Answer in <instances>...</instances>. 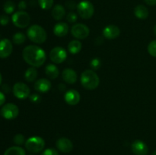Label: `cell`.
I'll return each instance as SVG.
<instances>
[{
  "label": "cell",
  "instance_id": "30bf717a",
  "mask_svg": "<svg viewBox=\"0 0 156 155\" xmlns=\"http://www.w3.org/2000/svg\"><path fill=\"white\" fill-rule=\"evenodd\" d=\"M71 33L74 37L79 40H83L88 37L90 30L88 26L83 24H75L71 28Z\"/></svg>",
  "mask_w": 156,
  "mask_h": 155
},
{
  "label": "cell",
  "instance_id": "4316f807",
  "mask_svg": "<svg viewBox=\"0 0 156 155\" xmlns=\"http://www.w3.org/2000/svg\"><path fill=\"white\" fill-rule=\"evenodd\" d=\"M54 0H38L40 7L44 10H49L53 5Z\"/></svg>",
  "mask_w": 156,
  "mask_h": 155
},
{
  "label": "cell",
  "instance_id": "ffe728a7",
  "mask_svg": "<svg viewBox=\"0 0 156 155\" xmlns=\"http://www.w3.org/2000/svg\"><path fill=\"white\" fill-rule=\"evenodd\" d=\"M134 15L139 19L144 20L149 17V12L147 8L143 5H139L134 9Z\"/></svg>",
  "mask_w": 156,
  "mask_h": 155
},
{
  "label": "cell",
  "instance_id": "277c9868",
  "mask_svg": "<svg viewBox=\"0 0 156 155\" xmlns=\"http://www.w3.org/2000/svg\"><path fill=\"white\" fill-rule=\"evenodd\" d=\"M45 146V141L39 136H33L25 141V147L29 152L33 153L42 151Z\"/></svg>",
  "mask_w": 156,
  "mask_h": 155
},
{
  "label": "cell",
  "instance_id": "e0dca14e",
  "mask_svg": "<svg viewBox=\"0 0 156 155\" xmlns=\"http://www.w3.org/2000/svg\"><path fill=\"white\" fill-rule=\"evenodd\" d=\"M51 88V82L47 78H40L34 84V89L40 93L48 92Z\"/></svg>",
  "mask_w": 156,
  "mask_h": 155
},
{
  "label": "cell",
  "instance_id": "4dcf8cb0",
  "mask_svg": "<svg viewBox=\"0 0 156 155\" xmlns=\"http://www.w3.org/2000/svg\"><path fill=\"white\" fill-rule=\"evenodd\" d=\"M41 155H59V153L54 148H47L44 150Z\"/></svg>",
  "mask_w": 156,
  "mask_h": 155
},
{
  "label": "cell",
  "instance_id": "e575fe53",
  "mask_svg": "<svg viewBox=\"0 0 156 155\" xmlns=\"http://www.w3.org/2000/svg\"><path fill=\"white\" fill-rule=\"evenodd\" d=\"M66 6L69 9H70V10H73V9H75L76 8H77V5H76V2L73 1L66 2Z\"/></svg>",
  "mask_w": 156,
  "mask_h": 155
},
{
  "label": "cell",
  "instance_id": "44dd1931",
  "mask_svg": "<svg viewBox=\"0 0 156 155\" xmlns=\"http://www.w3.org/2000/svg\"><path fill=\"white\" fill-rule=\"evenodd\" d=\"M46 75L50 79L57 78L59 74V71L54 64H49L45 68Z\"/></svg>",
  "mask_w": 156,
  "mask_h": 155
},
{
  "label": "cell",
  "instance_id": "7c38bea8",
  "mask_svg": "<svg viewBox=\"0 0 156 155\" xmlns=\"http://www.w3.org/2000/svg\"><path fill=\"white\" fill-rule=\"evenodd\" d=\"M131 149L136 155H147L149 147L147 144L141 140H136L131 144Z\"/></svg>",
  "mask_w": 156,
  "mask_h": 155
},
{
  "label": "cell",
  "instance_id": "ac0fdd59",
  "mask_svg": "<svg viewBox=\"0 0 156 155\" xmlns=\"http://www.w3.org/2000/svg\"><path fill=\"white\" fill-rule=\"evenodd\" d=\"M69 25L65 22H59L53 27V33L58 37L65 36L68 33Z\"/></svg>",
  "mask_w": 156,
  "mask_h": 155
},
{
  "label": "cell",
  "instance_id": "ba28073f",
  "mask_svg": "<svg viewBox=\"0 0 156 155\" xmlns=\"http://www.w3.org/2000/svg\"><path fill=\"white\" fill-rule=\"evenodd\" d=\"M67 58V53L64 48L61 46H56L51 50L50 53V59L53 63H62Z\"/></svg>",
  "mask_w": 156,
  "mask_h": 155
},
{
  "label": "cell",
  "instance_id": "83f0119b",
  "mask_svg": "<svg viewBox=\"0 0 156 155\" xmlns=\"http://www.w3.org/2000/svg\"><path fill=\"white\" fill-rule=\"evenodd\" d=\"M13 141L15 144H17V146L22 145V144H25V138L21 134H17L14 137Z\"/></svg>",
  "mask_w": 156,
  "mask_h": 155
},
{
  "label": "cell",
  "instance_id": "f1b7e54d",
  "mask_svg": "<svg viewBox=\"0 0 156 155\" xmlns=\"http://www.w3.org/2000/svg\"><path fill=\"white\" fill-rule=\"evenodd\" d=\"M148 52L150 56L156 57V40L149 43V46H148Z\"/></svg>",
  "mask_w": 156,
  "mask_h": 155
},
{
  "label": "cell",
  "instance_id": "603a6c76",
  "mask_svg": "<svg viewBox=\"0 0 156 155\" xmlns=\"http://www.w3.org/2000/svg\"><path fill=\"white\" fill-rule=\"evenodd\" d=\"M37 77V71L34 67H30L27 68L24 73V78L28 82L34 81Z\"/></svg>",
  "mask_w": 156,
  "mask_h": 155
},
{
  "label": "cell",
  "instance_id": "ab89813d",
  "mask_svg": "<svg viewBox=\"0 0 156 155\" xmlns=\"http://www.w3.org/2000/svg\"><path fill=\"white\" fill-rule=\"evenodd\" d=\"M2 81V76L1 73H0V84H1Z\"/></svg>",
  "mask_w": 156,
  "mask_h": 155
},
{
  "label": "cell",
  "instance_id": "f35d334b",
  "mask_svg": "<svg viewBox=\"0 0 156 155\" xmlns=\"http://www.w3.org/2000/svg\"><path fill=\"white\" fill-rule=\"evenodd\" d=\"M153 32H154V33H155V35L156 36V24H155V27H154V28H153Z\"/></svg>",
  "mask_w": 156,
  "mask_h": 155
},
{
  "label": "cell",
  "instance_id": "52a82bcc",
  "mask_svg": "<svg viewBox=\"0 0 156 155\" xmlns=\"http://www.w3.org/2000/svg\"><path fill=\"white\" fill-rule=\"evenodd\" d=\"M0 114L4 119L8 120H12L17 118L19 114V109L18 106L14 103H6L2 107Z\"/></svg>",
  "mask_w": 156,
  "mask_h": 155
},
{
  "label": "cell",
  "instance_id": "836d02e7",
  "mask_svg": "<svg viewBox=\"0 0 156 155\" xmlns=\"http://www.w3.org/2000/svg\"><path fill=\"white\" fill-rule=\"evenodd\" d=\"M30 100L32 103H40L41 100V97L39 94H34L30 96Z\"/></svg>",
  "mask_w": 156,
  "mask_h": 155
},
{
  "label": "cell",
  "instance_id": "484cf974",
  "mask_svg": "<svg viewBox=\"0 0 156 155\" xmlns=\"http://www.w3.org/2000/svg\"><path fill=\"white\" fill-rule=\"evenodd\" d=\"M15 9V4L11 0H8L5 2L3 5V10L6 14H12L13 13Z\"/></svg>",
  "mask_w": 156,
  "mask_h": 155
},
{
  "label": "cell",
  "instance_id": "1f68e13d",
  "mask_svg": "<svg viewBox=\"0 0 156 155\" xmlns=\"http://www.w3.org/2000/svg\"><path fill=\"white\" fill-rule=\"evenodd\" d=\"M9 23V18L6 15H0V24L2 26L7 25Z\"/></svg>",
  "mask_w": 156,
  "mask_h": 155
},
{
  "label": "cell",
  "instance_id": "cb8c5ba5",
  "mask_svg": "<svg viewBox=\"0 0 156 155\" xmlns=\"http://www.w3.org/2000/svg\"><path fill=\"white\" fill-rule=\"evenodd\" d=\"M4 155H26L25 150L20 146L10 147L5 151Z\"/></svg>",
  "mask_w": 156,
  "mask_h": 155
},
{
  "label": "cell",
  "instance_id": "d590c367",
  "mask_svg": "<svg viewBox=\"0 0 156 155\" xmlns=\"http://www.w3.org/2000/svg\"><path fill=\"white\" fill-rule=\"evenodd\" d=\"M18 9L20 11H24L27 8V3L24 1H21L18 3Z\"/></svg>",
  "mask_w": 156,
  "mask_h": 155
},
{
  "label": "cell",
  "instance_id": "8992f818",
  "mask_svg": "<svg viewBox=\"0 0 156 155\" xmlns=\"http://www.w3.org/2000/svg\"><path fill=\"white\" fill-rule=\"evenodd\" d=\"M77 11L79 15L83 19H89L94 13V8L92 3L88 0L80 2L77 5Z\"/></svg>",
  "mask_w": 156,
  "mask_h": 155
},
{
  "label": "cell",
  "instance_id": "6da1fadb",
  "mask_svg": "<svg viewBox=\"0 0 156 155\" xmlns=\"http://www.w3.org/2000/svg\"><path fill=\"white\" fill-rule=\"evenodd\" d=\"M22 56L28 65L34 68H38L44 65L47 59L45 51L36 45L27 46L23 50Z\"/></svg>",
  "mask_w": 156,
  "mask_h": 155
},
{
  "label": "cell",
  "instance_id": "3957f363",
  "mask_svg": "<svg viewBox=\"0 0 156 155\" xmlns=\"http://www.w3.org/2000/svg\"><path fill=\"white\" fill-rule=\"evenodd\" d=\"M27 37L35 43H44L47 38V34L44 27L37 24L31 25L27 30Z\"/></svg>",
  "mask_w": 156,
  "mask_h": 155
},
{
  "label": "cell",
  "instance_id": "9c48e42d",
  "mask_svg": "<svg viewBox=\"0 0 156 155\" xmlns=\"http://www.w3.org/2000/svg\"><path fill=\"white\" fill-rule=\"evenodd\" d=\"M12 91L15 97L18 99H26L30 96V88L26 84H24L23 82H18L15 84L12 88Z\"/></svg>",
  "mask_w": 156,
  "mask_h": 155
},
{
  "label": "cell",
  "instance_id": "2e32d148",
  "mask_svg": "<svg viewBox=\"0 0 156 155\" xmlns=\"http://www.w3.org/2000/svg\"><path fill=\"white\" fill-rule=\"evenodd\" d=\"M62 78L64 81L69 84H73L77 81V73L72 68H66L62 72Z\"/></svg>",
  "mask_w": 156,
  "mask_h": 155
},
{
  "label": "cell",
  "instance_id": "8fae6325",
  "mask_svg": "<svg viewBox=\"0 0 156 155\" xmlns=\"http://www.w3.org/2000/svg\"><path fill=\"white\" fill-rule=\"evenodd\" d=\"M13 46L11 40L7 38L0 40V58L1 59H6L9 57L12 53Z\"/></svg>",
  "mask_w": 156,
  "mask_h": 155
},
{
  "label": "cell",
  "instance_id": "4fadbf2b",
  "mask_svg": "<svg viewBox=\"0 0 156 155\" xmlns=\"http://www.w3.org/2000/svg\"><path fill=\"white\" fill-rule=\"evenodd\" d=\"M56 147L59 151L62 153H69L73 149V144L69 138H60L57 140L56 143Z\"/></svg>",
  "mask_w": 156,
  "mask_h": 155
},
{
  "label": "cell",
  "instance_id": "7a4b0ae2",
  "mask_svg": "<svg viewBox=\"0 0 156 155\" xmlns=\"http://www.w3.org/2000/svg\"><path fill=\"white\" fill-rule=\"evenodd\" d=\"M80 81L83 88L89 91L96 89L100 84L98 75L95 71L91 69L84 71L81 74Z\"/></svg>",
  "mask_w": 156,
  "mask_h": 155
},
{
  "label": "cell",
  "instance_id": "60d3db41",
  "mask_svg": "<svg viewBox=\"0 0 156 155\" xmlns=\"http://www.w3.org/2000/svg\"><path fill=\"white\" fill-rule=\"evenodd\" d=\"M152 155H156V150H155V151H154L153 153H152Z\"/></svg>",
  "mask_w": 156,
  "mask_h": 155
},
{
  "label": "cell",
  "instance_id": "d6a6232c",
  "mask_svg": "<svg viewBox=\"0 0 156 155\" xmlns=\"http://www.w3.org/2000/svg\"><path fill=\"white\" fill-rule=\"evenodd\" d=\"M91 65L94 69H98L101 66V61L99 59H93L91 61Z\"/></svg>",
  "mask_w": 156,
  "mask_h": 155
},
{
  "label": "cell",
  "instance_id": "d6986e66",
  "mask_svg": "<svg viewBox=\"0 0 156 155\" xmlns=\"http://www.w3.org/2000/svg\"><path fill=\"white\" fill-rule=\"evenodd\" d=\"M52 16L56 21H60L66 16V9L62 5H56L52 9Z\"/></svg>",
  "mask_w": 156,
  "mask_h": 155
},
{
  "label": "cell",
  "instance_id": "5b68a950",
  "mask_svg": "<svg viewBox=\"0 0 156 155\" xmlns=\"http://www.w3.org/2000/svg\"><path fill=\"white\" fill-rule=\"evenodd\" d=\"M12 23L19 28H25L30 24V17L27 12L24 11H18L15 12L12 17Z\"/></svg>",
  "mask_w": 156,
  "mask_h": 155
},
{
  "label": "cell",
  "instance_id": "d4e9b609",
  "mask_svg": "<svg viewBox=\"0 0 156 155\" xmlns=\"http://www.w3.org/2000/svg\"><path fill=\"white\" fill-rule=\"evenodd\" d=\"M26 40V36L24 34L21 32H18V33H15V34L12 36V41H13L14 43L18 44V45H20V44H22L25 42Z\"/></svg>",
  "mask_w": 156,
  "mask_h": 155
},
{
  "label": "cell",
  "instance_id": "8d00e7d4",
  "mask_svg": "<svg viewBox=\"0 0 156 155\" xmlns=\"http://www.w3.org/2000/svg\"><path fill=\"white\" fill-rule=\"evenodd\" d=\"M5 96L4 93H2V91H0V106H2L3 104L5 103Z\"/></svg>",
  "mask_w": 156,
  "mask_h": 155
},
{
  "label": "cell",
  "instance_id": "f546056e",
  "mask_svg": "<svg viewBox=\"0 0 156 155\" xmlns=\"http://www.w3.org/2000/svg\"><path fill=\"white\" fill-rule=\"evenodd\" d=\"M66 19L69 23H72V24H73V23L76 22V21H77L78 19V16L75 12H70L69 13H68V15H67Z\"/></svg>",
  "mask_w": 156,
  "mask_h": 155
},
{
  "label": "cell",
  "instance_id": "7402d4cb",
  "mask_svg": "<svg viewBox=\"0 0 156 155\" xmlns=\"http://www.w3.org/2000/svg\"><path fill=\"white\" fill-rule=\"evenodd\" d=\"M82 43L77 40H72L68 44V50L72 54H77L82 50Z\"/></svg>",
  "mask_w": 156,
  "mask_h": 155
},
{
  "label": "cell",
  "instance_id": "9a60e30c",
  "mask_svg": "<svg viewBox=\"0 0 156 155\" xmlns=\"http://www.w3.org/2000/svg\"><path fill=\"white\" fill-rule=\"evenodd\" d=\"M103 36L106 39L108 40H114L118 37L120 36V30L117 26L111 24L107 27H105L103 30Z\"/></svg>",
  "mask_w": 156,
  "mask_h": 155
},
{
  "label": "cell",
  "instance_id": "5bb4252c",
  "mask_svg": "<svg viewBox=\"0 0 156 155\" xmlns=\"http://www.w3.org/2000/svg\"><path fill=\"white\" fill-rule=\"evenodd\" d=\"M64 100L69 105L75 106L80 101V94L76 90L70 89L66 92L64 95Z\"/></svg>",
  "mask_w": 156,
  "mask_h": 155
},
{
  "label": "cell",
  "instance_id": "74e56055",
  "mask_svg": "<svg viewBox=\"0 0 156 155\" xmlns=\"http://www.w3.org/2000/svg\"><path fill=\"white\" fill-rule=\"evenodd\" d=\"M144 2L146 4L151 6L155 5H156V0H144Z\"/></svg>",
  "mask_w": 156,
  "mask_h": 155
}]
</instances>
